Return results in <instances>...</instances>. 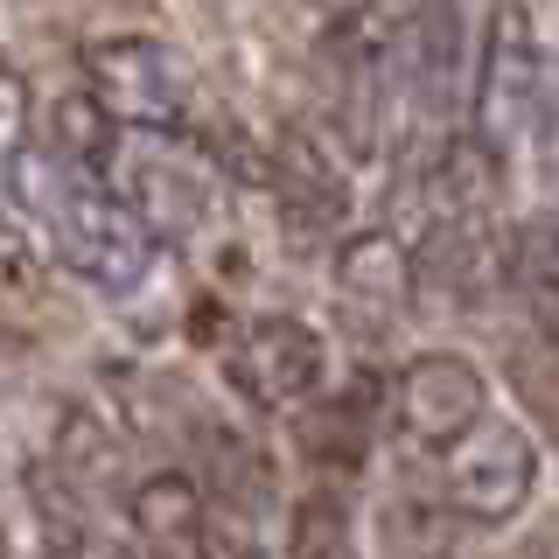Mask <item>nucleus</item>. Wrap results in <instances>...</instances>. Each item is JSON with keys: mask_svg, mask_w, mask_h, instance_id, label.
Masks as SVG:
<instances>
[{"mask_svg": "<svg viewBox=\"0 0 559 559\" xmlns=\"http://www.w3.org/2000/svg\"><path fill=\"white\" fill-rule=\"evenodd\" d=\"M224 378L259 419H294L329 392V343L301 314H259V322L238 329Z\"/></svg>", "mask_w": 559, "mask_h": 559, "instance_id": "5", "label": "nucleus"}, {"mask_svg": "<svg viewBox=\"0 0 559 559\" xmlns=\"http://www.w3.org/2000/svg\"><path fill=\"white\" fill-rule=\"evenodd\" d=\"M112 189L133 203V217L154 231V245H203L224 203L210 154L189 147L182 133H140L133 147H119Z\"/></svg>", "mask_w": 559, "mask_h": 559, "instance_id": "3", "label": "nucleus"}, {"mask_svg": "<svg viewBox=\"0 0 559 559\" xmlns=\"http://www.w3.org/2000/svg\"><path fill=\"white\" fill-rule=\"evenodd\" d=\"M28 503H35V524H43V552L49 559H147L140 538H133V524L98 518L63 468H43V476L28 483Z\"/></svg>", "mask_w": 559, "mask_h": 559, "instance_id": "9", "label": "nucleus"}, {"mask_svg": "<svg viewBox=\"0 0 559 559\" xmlns=\"http://www.w3.org/2000/svg\"><path fill=\"white\" fill-rule=\"evenodd\" d=\"M336 287L364 308H406L419 294V273H413V252L399 245L392 231H349L329 259Z\"/></svg>", "mask_w": 559, "mask_h": 559, "instance_id": "11", "label": "nucleus"}, {"mask_svg": "<svg viewBox=\"0 0 559 559\" xmlns=\"http://www.w3.org/2000/svg\"><path fill=\"white\" fill-rule=\"evenodd\" d=\"M127 524L147 559H217L210 489L189 468H140L127 483Z\"/></svg>", "mask_w": 559, "mask_h": 559, "instance_id": "7", "label": "nucleus"}, {"mask_svg": "<svg viewBox=\"0 0 559 559\" xmlns=\"http://www.w3.org/2000/svg\"><path fill=\"white\" fill-rule=\"evenodd\" d=\"M483 413H489V384L476 371V357H462V349H419L392 384V419L433 454L462 441Z\"/></svg>", "mask_w": 559, "mask_h": 559, "instance_id": "6", "label": "nucleus"}, {"mask_svg": "<svg viewBox=\"0 0 559 559\" xmlns=\"http://www.w3.org/2000/svg\"><path fill=\"white\" fill-rule=\"evenodd\" d=\"M43 140L63 154L70 168L112 182V168H119V119L105 112V98L92 92V84H78V92H63L57 105H49V133Z\"/></svg>", "mask_w": 559, "mask_h": 559, "instance_id": "12", "label": "nucleus"}, {"mask_svg": "<svg viewBox=\"0 0 559 559\" xmlns=\"http://www.w3.org/2000/svg\"><path fill=\"white\" fill-rule=\"evenodd\" d=\"M538 489V448L518 419L483 413L462 441H448L433 454V497L448 518L468 524H511Z\"/></svg>", "mask_w": 559, "mask_h": 559, "instance_id": "4", "label": "nucleus"}, {"mask_svg": "<svg viewBox=\"0 0 559 559\" xmlns=\"http://www.w3.org/2000/svg\"><path fill=\"white\" fill-rule=\"evenodd\" d=\"M546 127V49H538L532 8L524 0H497L483 28V63L476 92H468V133L489 154L524 147V133Z\"/></svg>", "mask_w": 559, "mask_h": 559, "instance_id": "2", "label": "nucleus"}, {"mask_svg": "<svg viewBox=\"0 0 559 559\" xmlns=\"http://www.w3.org/2000/svg\"><path fill=\"white\" fill-rule=\"evenodd\" d=\"M489 8H497V0H489Z\"/></svg>", "mask_w": 559, "mask_h": 559, "instance_id": "16", "label": "nucleus"}, {"mask_svg": "<svg viewBox=\"0 0 559 559\" xmlns=\"http://www.w3.org/2000/svg\"><path fill=\"white\" fill-rule=\"evenodd\" d=\"M0 105H8V154L28 147V84H22V70L0 78Z\"/></svg>", "mask_w": 559, "mask_h": 559, "instance_id": "14", "label": "nucleus"}, {"mask_svg": "<svg viewBox=\"0 0 559 559\" xmlns=\"http://www.w3.org/2000/svg\"><path fill=\"white\" fill-rule=\"evenodd\" d=\"M538 175H546V189L559 197V112L546 119V154H538Z\"/></svg>", "mask_w": 559, "mask_h": 559, "instance_id": "15", "label": "nucleus"}, {"mask_svg": "<svg viewBox=\"0 0 559 559\" xmlns=\"http://www.w3.org/2000/svg\"><path fill=\"white\" fill-rule=\"evenodd\" d=\"M287 552H294V559H357V546H349V511H343V497L314 489L301 511H294V524H287Z\"/></svg>", "mask_w": 559, "mask_h": 559, "instance_id": "13", "label": "nucleus"}, {"mask_svg": "<svg viewBox=\"0 0 559 559\" xmlns=\"http://www.w3.org/2000/svg\"><path fill=\"white\" fill-rule=\"evenodd\" d=\"M84 84L105 98V112L133 133H203V78L162 35H92L78 49Z\"/></svg>", "mask_w": 559, "mask_h": 559, "instance_id": "1", "label": "nucleus"}, {"mask_svg": "<svg viewBox=\"0 0 559 559\" xmlns=\"http://www.w3.org/2000/svg\"><path fill=\"white\" fill-rule=\"evenodd\" d=\"M133 441H140V413L119 392H92V399H78V406H63L57 468L78 489L133 483Z\"/></svg>", "mask_w": 559, "mask_h": 559, "instance_id": "8", "label": "nucleus"}, {"mask_svg": "<svg viewBox=\"0 0 559 559\" xmlns=\"http://www.w3.org/2000/svg\"><path fill=\"white\" fill-rule=\"evenodd\" d=\"M266 182L287 210H301L308 224H343L349 217V175L329 162V147L308 127H280L266 147Z\"/></svg>", "mask_w": 559, "mask_h": 559, "instance_id": "10", "label": "nucleus"}]
</instances>
